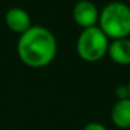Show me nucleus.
Returning a JSON list of instances; mask_svg holds the SVG:
<instances>
[{"mask_svg": "<svg viewBox=\"0 0 130 130\" xmlns=\"http://www.w3.org/2000/svg\"><path fill=\"white\" fill-rule=\"evenodd\" d=\"M107 53L110 58L119 64H130V39H115L109 44Z\"/></svg>", "mask_w": 130, "mask_h": 130, "instance_id": "423d86ee", "label": "nucleus"}, {"mask_svg": "<svg viewBox=\"0 0 130 130\" xmlns=\"http://www.w3.org/2000/svg\"><path fill=\"white\" fill-rule=\"evenodd\" d=\"M115 95L118 97V100H125V99H129V88L128 85L123 84V85H119L115 90Z\"/></svg>", "mask_w": 130, "mask_h": 130, "instance_id": "6e6552de", "label": "nucleus"}, {"mask_svg": "<svg viewBox=\"0 0 130 130\" xmlns=\"http://www.w3.org/2000/svg\"><path fill=\"white\" fill-rule=\"evenodd\" d=\"M6 25L15 33L23 34L32 27V20L27 10L22 8H11L5 14Z\"/></svg>", "mask_w": 130, "mask_h": 130, "instance_id": "39448f33", "label": "nucleus"}, {"mask_svg": "<svg viewBox=\"0 0 130 130\" xmlns=\"http://www.w3.org/2000/svg\"><path fill=\"white\" fill-rule=\"evenodd\" d=\"M112 123L121 129L130 128V99L118 100L111 110Z\"/></svg>", "mask_w": 130, "mask_h": 130, "instance_id": "0eeeda50", "label": "nucleus"}, {"mask_svg": "<svg viewBox=\"0 0 130 130\" xmlns=\"http://www.w3.org/2000/svg\"><path fill=\"white\" fill-rule=\"evenodd\" d=\"M99 28L107 38L121 39L130 34V8L121 1H111L99 15Z\"/></svg>", "mask_w": 130, "mask_h": 130, "instance_id": "f03ea898", "label": "nucleus"}, {"mask_svg": "<svg viewBox=\"0 0 130 130\" xmlns=\"http://www.w3.org/2000/svg\"><path fill=\"white\" fill-rule=\"evenodd\" d=\"M77 53L87 62H96L101 59L109 49V38L97 27H91L82 30L77 39Z\"/></svg>", "mask_w": 130, "mask_h": 130, "instance_id": "7ed1b4c3", "label": "nucleus"}, {"mask_svg": "<svg viewBox=\"0 0 130 130\" xmlns=\"http://www.w3.org/2000/svg\"><path fill=\"white\" fill-rule=\"evenodd\" d=\"M17 48L18 56L25 66L42 68L54 59L57 53V39L49 29L34 25L20 34Z\"/></svg>", "mask_w": 130, "mask_h": 130, "instance_id": "f257e3e1", "label": "nucleus"}, {"mask_svg": "<svg viewBox=\"0 0 130 130\" xmlns=\"http://www.w3.org/2000/svg\"><path fill=\"white\" fill-rule=\"evenodd\" d=\"M128 1H129V3H130V0H128Z\"/></svg>", "mask_w": 130, "mask_h": 130, "instance_id": "9b49d317", "label": "nucleus"}, {"mask_svg": "<svg viewBox=\"0 0 130 130\" xmlns=\"http://www.w3.org/2000/svg\"><path fill=\"white\" fill-rule=\"evenodd\" d=\"M128 88H129V99H130V81H129V84H128Z\"/></svg>", "mask_w": 130, "mask_h": 130, "instance_id": "9d476101", "label": "nucleus"}, {"mask_svg": "<svg viewBox=\"0 0 130 130\" xmlns=\"http://www.w3.org/2000/svg\"><path fill=\"white\" fill-rule=\"evenodd\" d=\"M84 130H107L105 125L100 124V123H88Z\"/></svg>", "mask_w": 130, "mask_h": 130, "instance_id": "1a4fd4ad", "label": "nucleus"}, {"mask_svg": "<svg viewBox=\"0 0 130 130\" xmlns=\"http://www.w3.org/2000/svg\"><path fill=\"white\" fill-rule=\"evenodd\" d=\"M73 19L84 29L95 27L99 22V10L96 5L90 0H80L73 6Z\"/></svg>", "mask_w": 130, "mask_h": 130, "instance_id": "20e7f679", "label": "nucleus"}]
</instances>
